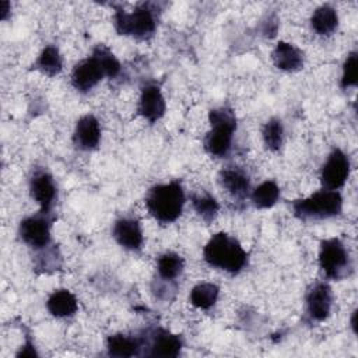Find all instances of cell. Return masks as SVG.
Returning a JSON list of instances; mask_svg holds the SVG:
<instances>
[{"instance_id": "cell-1", "label": "cell", "mask_w": 358, "mask_h": 358, "mask_svg": "<svg viewBox=\"0 0 358 358\" xmlns=\"http://www.w3.org/2000/svg\"><path fill=\"white\" fill-rule=\"evenodd\" d=\"M204 262L229 274L241 273L248 264V252L239 241L227 232L214 234L203 249Z\"/></svg>"}, {"instance_id": "cell-2", "label": "cell", "mask_w": 358, "mask_h": 358, "mask_svg": "<svg viewBox=\"0 0 358 358\" xmlns=\"http://www.w3.org/2000/svg\"><path fill=\"white\" fill-rule=\"evenodd\" d=\"M185 203L186 196L179 180L155 185L145 194V207L159 224L176 221L183 211Z\"/></svg>"}, {"instance_id": "cell-3", "label": "cell", "mask_w": 358, "mask_h": 358, "mask_svg": "<svg viewBox=\"0 0 358 358\" xmlns=\"http://www.w3.org/2000/svg\"><path fill=\"white\" fill-rule=\"evenodd\" d=\"M211 129L204 137V150L217 158L225 157L232 145L234 133L236 130V117L231 108L220 106L208 112Z\"/></svg>"}, {"instance_id": "cell-4", "label": "cell", "mask_w": 358, "mask_h": 358, "mask_svg": "<svg viewBox=\"0 0 358 358\" xmlns=\"http://www.w3.org/2000/svg\"><path fill=\"white\" fill-rule=\"evenodd\" d=\"M343 197L338 190L322 189L309 197L292 201V213L301 221L327 220L340 215Z\"/></svg>"}, {"instance_id": "cell-5", "label": "cell", "mask_w": 358, "mask_h": 358, "mask_svg": "<svg viewBox=\"0 0 358 358\" xmlns=\"http://www.w3.org/2000/svg\"><path fill=\"white\" fill-rule=\"evenodd\" d=\"M113 25L119 35L136 39H148L157 29V13L148 3L138 4L131 13L115 7Z\"/></svg>"}, {"instance_id": "cell-6", "label": "cell", "mask_w": 358, "mask_h": 358, "mask_svg": "<svg viewBox=\"0 0 358 358\" xmlns=\"http://www.w3.org/2000/svg\"><path fill=\"white\" fill-rule=\"evenodd\" d=\"M319 267L329 280L340 281L352 273L348 249L338 238L323 239L319 246Z\"/></svg>"}, {"instance_id": "cell-7", "label": "cell", "mask_w": 358, "mask_h": 358, "mask_svg": "<svg viewBox=\"0 0 358 358\" xmlns=\"http://www.w3.org/2000/svg\"><path fill=\"white\" fill-rule=\"evenodd\" d=\"M350 169H351V162L348 155L343 150L334 148L329 154L320 171V182L323 189H329V190L341 189L350 176Z\"/></svg>"}, {"instance_id": "cell-8", "label": "cell", "mask_w": 358, "mask_h": 358, "mask_svg": "<svg viewBox=\"0 0 358 358\" xmlns=\"http://www.w3.org/2000/svg\"><path fill=\"white\" fill-rule=\"evenodd\" d=\"M18 235L25 245L35 250L45 249L50 243V220L48 214L39 213L24 218L18 227Z\"/></svg>"}, {"instance_id": "cell-9", "label": "cell", "mask_w": 358, "mask_h": 358, "mask_svg": "<svg viewBox=\"0 0 358 358\" xmlns=\"http://www.w3.org/2000/svg\"><path fill=\"white\" fill-rule=\"evenodd\" d=\"M105 76L103 67L98 59V56L92 52L91 56L78 62L71 71V85L78 92L91 91Z\"/></svg>"}, {"instance_id": "cell-10", "label": "cell", "mask_w": 358, "mask_h": 358, "mask_svg": "<svg viewBox=\"0 0 358 358\" xmlns=\"http://www.w3.org/2000/svg\"><path fill=\"white\" fill-rule=\"evenodd\" d=\"M31 197L38 203L39 213H50L57 199V189L52 175L45 169H36L29 179Z\"/></svg>"}, {"instance_id": "cell-11", "label": "cell", "mask_w": 358, "mask_h": 358, "mask_svg": "<svg viewBox=\"0 0 358 358\" xmlns=\"http://www.w3.org/2000/svg\"><path fill=\"white\" fill-rule=\"evenodd\" d=\"M306 315L312 322H324L331 312L333 292L327 282L319 281L306 294Z\"/></svg>"}, {"instance_id": "cell-12", "label": "cell", "mask_w": 358, "mask_h": 358, "mask_svg": "<svg viewBox=\"0 0 358 358\" xmlns=\"http://www.w3.org/2000/svg\"><path fill=\"white\" fill-rule=\"evenodd\" d=\"M166 110L165 98L161 92V88L155 83H147L141 88L137 112L148 123H155L164 117Z\"/></svg>"}, {"instance_id": "cell-13", "label": "cell", "mask_w": 358, "mask_h": 358, "mask_svg": "<svg viewBox=\"0 0 358 358\" xmlns=\"http://www.w3.org/2000/svg\"><path fill=\"white\" fill-rule=\"evenodd\" d=\"M112 236L122 248L133 252L140 250L144 242L140 222L130 217H122L115 221L112 228Z\"/></svg>"}, {"instance_id": "cell-14", "label": "cell", "mask_w": 358, "mask_h": 358, "mask_svg": "<svg viewBox=\"0 0 358 358\" xmlns=\"http://www.w3.org/2000/svg\"><path fill=\"white\" fill-rule=\"evenodd\" d=\"M101 141V126L94 115L81 116L74 127L73 143L81 151H91L98 147Z\"/></svg>"}, {"instance_id": "cell-15", "label": "cell", "mask_w": 358, "mask_h": 358, "mask_svg": "<svg viewBox=\"0 0 358 358\" xmlns=\"http://www.w3.org/2000/svg\"><path fill=\"white\" fill-rule=\"evenodd\" d=\"M218 182L234 199L243 200L249 194L250 179L249 175L238 166H225L220 171Z\"/></svg>"}, {"instance_id": "cell-16", "label": "cell", "mask_w": 358, "mask_h": 358, "mask_svg": "<svg viewBox=\"0 0 358 358\" xmlns=\"http://www.w3.org/2000/svg\"><path fill=\"white\" fill-rule=\"evenodd\" d=\"M183 340L179 334H173L165 329H157L151 334L150 340V351L151 357H178L182 351Z\"/></svg>"}, {"instance_id": "cell-17", "label": "cell", "mask_w": 358, "mask_h": 358, "mask_svg": "<svg viewBox=\"0 0 358 358\" xmlns=\"http://www.w3.org/2000/svg\"><path fill=\"white\" fill-rule=\"evenodd\" d=\"M274 66L282 71H298L303 67V53L295 45L280 41L271 52Z\"/></svg>"}, {"instance_id": "cell-18", "label": "cell", "mask_w": 358, "mask_h": 358, "mask_svg": "<svg viewBox=\"0 0 358 358\" xmlns=\"http://www.w3.org/2000/svg\"><path fill=\"white\" fill-rule=\"evenodd\" d=\"M46 309L55 317H71L78 310V302L69 289H55L46 301Z\"/></svg>"}, {"instance_id": "cell-19", "label": "cell", "mask_w": 358, "mask_h": 358, "mask_svg": "<svg viewBox=\"0 0 358 358\" xmlns=\"http://www.w3.org/2000/svg\"><path fill=\"white\" fill-rule=\"evenodd\" d=\"M143 348V340L140 337H131L127 334H112L106 340V350L108 355L110 357H134L140 354Z\"/></svg>"}, {"instance_id": "cell-20", "label": "cell", "mask_w": 358, "mask_h": 358, "mask_svg": "<svg viewBox=\"0 0 358 358\" xmlns=\"http://www.w3.org/2000/svg\"><path fill=\"white\" fill-rule=\"evenodd\" d=\"M312 29L322 36H329L336 32L338 27V14L336 8L329 4H322L310 15Z\"/></svg>"}, {"instance_id": "cell-21", "label": "cell", "mask_w": 358, "mask_h": 358, "mask_svg": "<svg viewBox=\"0 0 358 358\" xmlns=\"http://www.w3.org/2000/svg\"><path fill=\"white\" fill-rule=\"evenodd\" d=\"M185 268V260L175 252H165L157 260V273L162 281H175Z\"/></svg>"}, {"instance_id": "cell-22", "label": "cell", "mask_w": 358, "mask_h": 358, "mask_svg": "<svg viewBox=\"0 0 358 358\" xmlns=\"http://www.w3.org/2000/svg\"><path fill=\"white\" fill-rule=\"evenodd\" d=\"M218 295H220V287L217 284L200 282L192 288L189 301L194 308L201 310H208L215 305Z\"/></svg>"}, {"instance_id": "cell-23", "label": "cell", "mask_w": 358, "mask_h": 358, "mask_svg": "<svg viewBox=\"0 0 358 358\" xmlns=\"http://www.w3.org/2000/svg\"><path fill=\"white\" fill-rule=\"evenodd\" d=\"M34 69L49 76V77L59 74L63 69V57H62L59 49L53 45L45 46L42 49V52L39 53L38 59L35 60Z\"/></svg>"}, {"instance_id": "cell-24", "label": "cell", "mask_w": 358, "mask_h": 358, "mask_svg": "<svg viewBox=\"0 0 358 358\" xmlns=\"http://www.w3.org/2000/svg\"><path fill=\"white\" fill-rule=\"evenodd\" d=\"M280 199V187L274 180H264L250 193L252 204L256 208L264 210L273 207Z\"/></svg>"}, {"instance_id": "cell-25", "label": "cell", "mask_w": 358, "mask_h": 358, "mask_svg": "<svg viewBox=\"0 0 358 358\" xmlns=\"http://www.w3.org/2000/svg\"><path fill=\"white\" fill-rule=\"evenodd\" d=\"M262 138L267 150L278 151L284 141V126L277 117L268 119L262 129Z\"/></svg>"}, {"instance_id": "cell-26", "label": "cell", "mask_w": 358, "mask_h": 358, "mask_svg": "<svg viewBox=\"0 0 358 358\" xmlns=\"http://www.w3.org/2000/svg\"><path fill=\"white\" fill-rule=\"evenodd\" d=\"M192 206H193L194 211L197 213V215L206 222L213 221L215 218V215L218 214V210H220L218 201L208 193L193 194L192 196Z\"/></svg>"}, {"instance_id": "cell-27", "label": "cell", "mask_w": 358, "mask_h": 358, "mask_svg": "<svg viewBox=\"0 0 358 358\" xmlns=\"http://www.w3.org/2000/svg\"><path fill=\"white\" fill-rule=\"evenodd\" d=\"M96 56H98V59H99V62H101V64H102V67H103V71H105V76L106 77H109V78H115V77H117L119 76V73H120V63H119V60L116 59V56L110 52V49L109 48H106L105 45H98L94 50H92Z\"/></svg>"}, {"instance_id": "cell-28", "label": "cell", "mask_w": 358, "mask_h": 358, "mask_svg": "<svg viewBox=\"0 0 358 358\" xmlns=\"http://www.w3.org/2000/svg\"><path fill=\"white\" fill-rule=\"evenodd\" d=\"M357 52L352 50L347 55L343 70H341V78H340V87L343 90H347L350 87H355L358 83V63H357Z\"/></svg>"}, {"instance_id": "cell-29", "label": "cell", "mask_w": 358, "mask_h": 358, "mask_svg": "<svg viewBox=\"0 0 358 358\" xmlns=\"http://www.w3.org/2000/svg\"><path fill=\"white\" fill-rule=\"evenodd\" d=\"M17 357H38L35 351V345L28 337H27V341L22 344L21 350L17 352Z\"/></svg>"}, {"instance_id": "cell-30", "label": "cell", "mask_w": 358, "mask_h": 358, "mask_svg": "<svg viewBox=\"0 0 358 358\" xmlns=\"http://www.w3.org/2000/svg\"><path fill=\"white\" fill-rule=\"evenodd\" d=\"M10 10H11V4L8 1H6V0L0 1V17H1V20L7 18Z\"/></svg>"}, {"instance_id": "cell-31", "label": "cell", "mask_w": 358, "mask_h": 358, "mask_svg": "<svg viewBox=\"0 0 358 358\" xmlns=\"http://www.w3.org/2000/svg\"><path fill=\"white\" fill-rule=\"evenodd\" d=\"M357 309L352 312V316H351V327H352V331L357 333Z\"/></svg>"}]
</instances>
